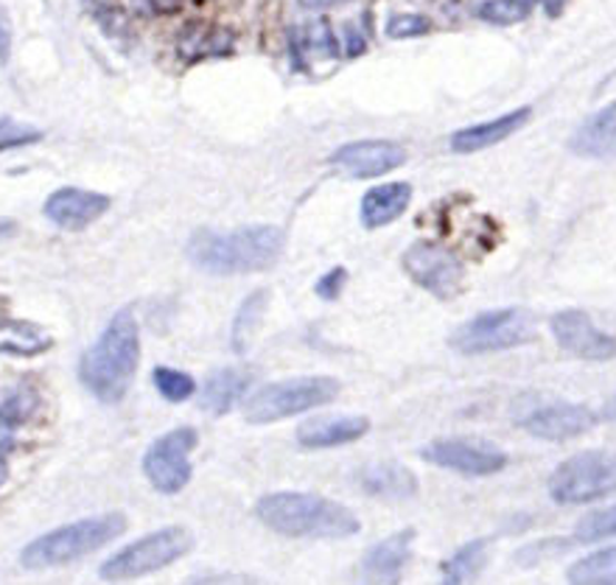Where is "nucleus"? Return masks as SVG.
Instances as JSON below:
<instances>
[{"instance_id":"obj_1","label":"nucleus","mask_w":616,"mask_h":585,"mask_svg":"<svg viewBox=\"0 0 616 585\" xmlns=\"http://www.w3.org/2000/svg\"><path fill=\"white\" fill-rule=\"evenodd\" d=\"M283 242L286 236L275 224H253L233 233L199 230L188 242V259L211 275H250L270 270L281 259Z\"/></svg>"},{"instance_id":"obj_2","label":"nucleus","mask_w":616,"mask_h":585,"mask_svg":"<svg viewBox=\"0 0 616 585\" xmlns=\"http://www.w3.org/2000/svg\"><path fill=\"white\" fill-rule=\"evenodd\" d=\"M140 359V333L133 311L121 309L81 357V384L105 403H118L127 396Z\"/></svg>"},{"instance_id":"obj_3","label":"nucleus","mask_w":616,"mask_h":585,"mask_svg":"<svg viewBox=\"0 0 616 585\" xmlns=\"http://www.w3.org/2000/svg\"><path fill=\"white\" fill-rule=\"evenodd\" d=\"M255 516L289 538H351L362 529L356 513L317 494H270L258 501Z\"/></svg>"},{"instance_id":"obj_4","label":"nucleus","mask_w":616,"mask_h":585,"mask_svg":"<svg viewBox=\"0 0 616 585\" xmlns=\"http://www.w3.org/2000/svg\"><path fill=\"white\" fill-rule=\"evenodd\" d=\"M124 533H127L124 513H105V516L85 518V521L68 524V527H59L53 533L42 535V538L31 540L23 549V555H20V563L31 568V572L65 566V563L79 560V557L113 544Z\"/></svg>"},{"instance_id":"obj_5","label":"nucleus","mask_w":616,"mask_h":585,"mask_svg":"<svg viewBox=\"0 0 616 585\" xmlns=\"http://www.w3.org/2000/svg\"><path fill=\"white\" fill-rule=\"evenodd\" d=\"M342 392V384L331 376H305V379L275 381L261 387L244 403V418L255 426L275 423V420L303 415L309 409L325 407Z\"/></svg>"},{"instance_id":"obj_6","label":"nucleus","mask_w":616,"mask_h":585,"mask_svg":"<svg viewBox=\"0 0 616 585\" xmlns=\"http://www.w3.org/2000/svg\"><path fill=\"white\" fill-rule=\"evenodd\" d=\"M536 337V314L519 305L510 309H490L468 320L451 333L449 344L462 357H482L499 350L519 348Z\"/></svg>"},{"instance_id":"obj_7","label":"nucleus","mask_w":616,"mask_h":585,"mask_svg":"<svg viewBox=\"0 0 616 585\" xmlns=\"http://www.w3.org/2000/svg\"><path fill=\"white\" fill-rule=\"evenodd\" d=\"M616 490V454L580 451L564 459L549 477V496L564 507L591 505Z\"/></svg>"},{"instance_id":"obj_8","label":"nucleus","mask_w":616,"mask_h":585,"mask_svg":"<svg viewBox=\"0 0 616 585\" xmlns=\"http://www.w3.org/2000/svg\"><path fill=\"white\" fill-rule=\"evenodd\" d=\"M190 546H194V538H190L188 529H157V533L135 540L127 549L118 552L116 557H110V560L101 566V577L110 579V583L146 577V574H155L160 572V568L172 566V563L179 560L185 552H190Z\"/></svg>"},{"instance_id":"obj_9","label":"nucleus","mask_w":616,"mask_h":585,"mask_svg":"<svg viewBox=\"0 0 616 585\" xmlns=\"http://www.w3.org/2000/svg\"><path fill=\"white\" fill-rule=\"evenodd\" d=\"M512 420L527 435L538 440H575L597 426V415L583 403L560 401V398H532L525 396L512 407Z\"/></svg>"},{"instance_id":"obj_10","label":"nucleus","mask_w":616,"mask_h":585,"mask_svg":"<svg viewBox=\"0 0 616 585\" xmlns=\"http://www.w3.org/2000/svg\"><path fill=\"white\" fill-rule=\"evenodd\" d=\"M196 440L199 437L190 426H179V429L151 442L144 457V474L151 488L172 496L190 482V451H194Z\"/></svg>"},{"instance_id":"obj_11","label":"nucleus","mask_w":616,"mask_h":585,"mask_svg":"<svg viewBox=\"0 0 616 585\" xmlns=\"http://www.w3.org/2000/svg\"><path fill=\"white\" fill-rule=\"evenodd\" d=\"M427 462L446 468V471L466 474V477H493L505 471L510 457L501 448L488 440H473V437H443V440L429 442L421 451Z\"/></svg>"},{"instance_id":"obj_12","label":"nucleus","mask_w":616,"mask_h":585,"mask_svg":"<svg viewBox=\"0 0 616 585\" xmlns=\"http://www.w3.org/2000/svg\"><path fill=\"white\" fill-rule=\"evenodd\" d=\"M401 266L412 281L440 300L462 292V266L454 253L432 242H418L401 255Z\"/></svg>"},{"instance_id":"obj_13","label":"nucleus","mask_w":616,"mask_h":585,"mask_svg":"<svg viewBox=\"0 0 616 585\" xmlns=\"http://www.w3.org/2000/svg\"><path fill=\"white\" fill-rule=\"evenodd\" d=\"M549 325L560 350L583 362H610L616 357V333L599 328L586 311L564 309L553 316Z\"/></svg>"},{"instance_id":"obj_14","label":"nucleus","mask_w":616,"mask_h":585,"mask_svg":"<svg viewBox=\"0 0 616 585\" xmlns=\"http://www.w3.org/2000/svg\"><path fill=\"white\" fill-rule=\"evenodd\" d=\"M331 163L353 179L384 177L407 163V149L392 140H356L345 144L331 155Z\"/></svg>"},{"instance_id":"obj_15","label":"nucleus","mask_w":616,"mask_h":585,"mask_svg":"<svg viewBox=\"0 0 616 585\" xmlns=\"http://www.w3.org/2000/svg\"><path fill=\"white\" fill-rule=\"evenodd\" d=\"M42 211H46V216L51 218L57 227L85 230L87 224L98 222V218L110 211V196L81 188H59L48 196Z\"/></svg>"},{"instance_id":"obj_16","label":"nucleus","mask_w":616,"mask_h":585,"mask_svg":"<svg viewBox=\"0 0 616 585\" xmlns=\"http://www.w3.org/2000/svg\"><path fill=\"white\" fill-rule=\"evenodd\" d=\"M569 149L577 157H591V160H616V101L605 104L571 135Z\"/></svg>"},{"instance_id":"obj_17","label":"nucleus","mask_w":616,"mask_h":585,"mask_svg":"<svg viewBox=\"0 0 616 585\" xmlns=\"http://www.w3.org/2000/svg\"><path fill=\"white\" fill-rule=\"evenodd\" d=\"M368 431L370 420L364 415H334V418H314L300 423L297 442L303 448H336L362 440Z\"/></svg>"},{"instance_id":"obj_18","label":"nucleus","mask_w":616,"mask_h":585,"mask_svg":"<svg viewBox=\"0 0 616 585\" xmlns=\"http://www.w3.org/2000/svg\"><path fill=\"white\" fill-rule=\"evenodd\" d=\"M530 107H519L507 115H499L493 121L460 129V133L451 135V152H457V155H473V152L490 149V146L501 144V140H507L510 135L519 133V129L530 121Z\"/></svg>"},{"instance_id":"obj_19","label":"nucleus","mask_w":616,"mask_h":585,"mask_svg":"<svg viewBox=\"0 0 616 585\" xmlns=\"http://www.w3.org/2000/svg\"><path fill=\"white\" fill-rule=\"evenodd\" d=\"M359 488L384 501H403L418 494V477L401 462H373L359 471Z\"/></svg>"},{"instance_id":"obj_20","label":"nucleus","mask_w":616,"mask_h":585,"mask_svg":"<svg viewBox=\"0 0 616 585\" xmlns=\"http://www.w3.org/2000/svg\"><path fill=\"white\" fill-rule=\"evenodd\" d=\"M412 540H415V529H401L375 544L362 560L364 577H373L375 583H395L412 557Z\"/></svg>"},{"instance_id":"obj_21","label":"nucleus","mask_w":616,"mask_h":585,"mask_svg":"<svg viewBox=\"0 0 616 585\" xmlns=\"http://www.w3.org/2000/svg\"><path fill=\"white\" fill-rule=\"evenodd\" d=\"M409 202H412V185L409 183H384L370 188L362 196V207H359V216L368 230L387 227L390 222L401 218L407 213Z\"/></svg>"},{"instance_id":"obj_22","label":"nucleus","mask_w":616,"mask_h":585,"mask_svg":"<svg viewBox=\"0 0 616 585\" xmlns=\"http://www.w3.org/2000/svg\"><path fill=\"white\" fill-rule=\"evenodd\" d=\"M253 384V376L250 370L242 368H225L216 370L205 387H202V401L199 407L208 415H227L238 401L244 398V392Z\"/></svg>"},{"instance_id":"obj_23","label":"nucleus","mask_w":616,"mask_h":585,"mask_svg":"<svg viewBox=\"0 0 616 585\" xmlns=\"http://www.w3.org/2000/svg\"><path fill=\"white\" fill-rule=\"evenodd\" d=\"M51 348V339L46 331H40L31 322H0V353H12V357H37L42 350Z\"/></svg>"},{"instance_id":"obj_24","label":"nucleus","mask_w":616,"mask_h":585,"mask_svg":"<svg viewBox=\"0 0 616 585\" xmlns=\"http://www.w3.org/2000/svg\"><path fill=\"white\" fill-rule=\"evenodd\" d=\"M566 577H569V583L575 585L616 583V546H608V549H599L594 552V555L580 557L577 563H571Z\"/></svg>"},{"instance_id":"obj_25","label":"nucleus","mask_w":616,"mask_h":585,"mask_svg":"<svg viewBox=\"0 0 616 585\" xmlns=\"http://www.w3.org/2000/svg\"><path fill=\"white\" fill-rule=\"evenodd\" d=\"M266 303H270V294H266L264 289L253 292L242 303L236 320H233V350H236V353H247L250 342H253V337L258 333L261 320H264Z\"/></svg>"},{"instance_id":"obj_26","label":"nucleus","mask_w":616,"mask_h":585,"mask_svg":"<svg viewBox=\"0 0 616 585\" xmlns=\"http://www.w3.org/2000/svg\"><path fill=\"white\" fill-rule=\"evenodd\" d=\"M488 560V540H471L443 563V583H468Z\"/></svg>"},{"instance_id":"obj_27","label":"nucleus","mask_w":616,"mask_h":585,"mask_svg":"<svg viewBox=\"0 0 616 585\" xmlns=\"http://www.w3.org/2000/svg\"><path fill=\"white\" fill-rule=\"evenodd\" d=\"M532 12L530 0H482L477 7V18L493 26L525 23Z\"/></svg>"},{"instance_id":"obj_28","label":"nucleus","mask_w":616,"mask_h":585,"mask_svg":"<svg viewBox=\"0 0 616 585\" xmlns=\"http://www.w3.org/2000/svg\"><path fill=\"white\" fill-rule=\"evenodd\" d=\"M605 538H616V505L605 507V510L588 513V516L580 518V524L575 527L577 544H594V540Z\"/></svg>"},{"instance_id":"obj_29","label":"nucleus","mask_w":616,"mask_h":585,"mask_svg":"<svg viewBox=\"0 0 616 585\" xmlns=\"http://www.w3.org/2000/svg\"><path fill=\"white\" fill-rule=\"evenodd\" d=\"M151 381H155L157 392H160V396L166 398V401H172V403L188 401V398L196 392V381L190 379L188 373H183V370L155 368V373H151Z\"/></svg>"},{"instance_id":"obj_30","label":"nucleus","mask_w":616,"mask_h":585,"mask_svg":"<svg viewBox=\"0 0 616 585\" xmlns=\"http://www.w3.org/2000/svg\"><path fill=\"white\" fill-rule=\"evenodd\" d=\"M42 140V133L35 127H23V124H14L9 118H0V152L20 149V146H31Z\"/></svg>"},{"instance_id":"obj_31","label":"nucleus","mask_w":616,"mask_h":585,"mask_svg":"<svg viewBox=\"0 0 616 585\" xmlns=\"http://www.w3.org/2000/svg\"><path fill=\"white\" fill-rule=\"evenodd\" d=\"M432 31V20L423 14H395L387 23V37L392 40H409V37H423Z\"/></svg>"},{"instance_id":"obj_32","label":"nucleus","mask_w":616,"mask_h":585,"mask_svg":"<svg viewBox=\"0 0 616 585\" xmlns=\"http://www.w3.org/2000/svg\"><path fill=\"white\" fill-rule=\"evenodd\" d=\"M345 283H348V270L345 266H334V270L325 272V275L320 277L314 292H317V298L323 300H336L342 294V289H345Z\"/></svg>"},{"instance_id":"obj_33","label":"nucleus","mask_w":616,"mask_h":585,"mask_svg":"<svg viewBox=\"0 0 616 585\" xmlns=\"http://www.w3.org/2000/svg\"><path fill=\"white\" fill-rule=\"evenodd\" d=\"M9 48H12V31H9L7 14L0 9V65L9 59Z\"/></svg>"},{"instance_id":"obj_34","label":"nucleus","mask_w":616,"mask_h":585,"mask_svg":"<svg viewBox=\"0 0 616 585\" xmlns=\"http://www.w3.org/2000/svg\"><path fill=\"white\" fill-rule=\"evenodd\" d=\"M14 233V222H9V218H0V238H7Z\"/></svg>"},{"instance_id":"obj_35","label":"nucleus","mask_w":616,"mask_h":585,"mask_svg":"<svg viewBox=\"0 0 616 585\" xmlns=\"http://www.w3.org/2000/svg\"><path fill=\"white\" fill-rule=\"evenodd\" d=\"M7 442H12V431L3 426V420H0V446H7Z\"/></svg>"},{"instance_id":"obj_36","label":"nucleus","mask_w":616,"mask_h":585,"mask_svg":"<svg viewBox=\"0 0 616 585\" xmlns=\"http://www.w3.org/2000/svg\"><path fill=\"white\" fill-rule=\"evenodd\" d=\"M7 477H9V471H7V462H3V457H0V485L7 482Z\"/></svg>"},{"instance_id":"obj_37","label":"nucleus","mask_w":616,"mask_h":585,"mask_svg":"<svg viewBox=\"0 0 616 585\" xmlns=\"http://www.w3.org/2000/svg\"><path fill=\"white\" fill-rule=\"evenodd\" d=\"M305 3H309V7H314V3H323V0H305Z\"/></svg>"},{"instance_id":"obj_38","label":"nucleus","mask_w":616,"mask_h":585,"mask_svg":"<svg viewBox=\"0 0 616 585\" xmlns=\"http://www.w3.org/2000/svg\"><path fill=\"white\" fill-rule=\"evenodd\" d=\"M610 415H616V401H614V407H610Z\"/></svg>"}]
</instances>
